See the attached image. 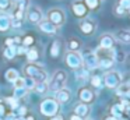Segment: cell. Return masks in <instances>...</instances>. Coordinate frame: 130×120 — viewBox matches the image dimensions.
Listing matches in <instances>:
<instances>
[{
  "label": "cell",
  "instance_id": "cell-30",
  "mask_svg": "<svg viewBox=\"0 0 130 120\" xmlns=\"http://www.w3.org/2000/svg\"><path fill=\"white\" fill-rule=\"evenodd\" d=\"M83 2L85 3V6L88 7V10H96V8L99 7V4H101V0H83Z\"/></svg>",
  "mask_w": 130,
  "mask_h": 120
},
{
  "label": "cell",
  "instance_id": "cell-12",
  "mask_svg": "<svg viewBox=\"0 0 130 120\" xmlns=\"http://www.w3.org/2000/svg\"><path fill=\"white\" fill-rule=\"evenodd\" d=\"M115 43H116V38L115 35L112 33H102L101 38H99V47L101 49H105V50H112L115 47Z\"/></svg>",
  "mask_w": 130,
  "mask_h": 120
},
{
  "label": "cell",
  "instance_id": "cell-5",
  "mask_svg": "<svg viewBox=\"0 0 130 120\" xmlns=\"http://www.w3.org/2000/svg\"><path fill=\"white\" fill-rule=\"evenodd\" d=\"M64 63L71 70L80 68L83 67V55L78 50H67L64 53Z\"/></svg>",
  "mask_w": 130,
  "mask_h": 120
},
{
  "label": "cell",
  "instance_id": "cell-7",
  "mask_svg": "<svg viewBox=\"0 0 130 120\" xmlns=\"http://www.w3.org/2000/svg\"><path fill=\"white\" fill-rule=\"evenodd\" d=\"M25 17H27V20L34 25H38L43 18H45L42 10H41L38 6H29V8L25 11Z\"/></svg>",
  "mask_w": 130,
  "mask_h": 120
},
{
  "label": "cell",
  "instance_id": "cell-18",
  "mask_svg": "<svg viewBox=\"0 0 130 120\" xmlns=\"http://www.w3.org/2000/svg\"><path fill=\"white\" fill-rule=\"evenodd\" d=\"M62 41L60 39H55L53 42L51 43V47H49V55H51V57L53 59H57L60 56V53H62Z\"/></svg>",
  "mask_w": 130,
  "mask_h": 120
},
{
  "label": "cell",
  "instance_id": "cell-28",
  "mask_svg": "<svg viewBox=\"0 0 130 120\" xmlns=\"http://www.w3.org/2000/svg\"><path fill=\"white\" fill-rule=\"evenodd\" d=\"M88 77V70L85 67H80V68L76 70V78L77 80H81V81H85Z\"/></svg>",
  "mask_w": 130,
  "mask_h": 120
},
{
  "label": "cell",
  "instance_id": "cell-37",
  "mask_svg": "<svg viewBox=\"0 0 130 120\" xmlns=\"http://www.w3.org/2000/svg\"><path fill=\"white\" fill-rule=\"evenodd\" d=\"M113 11H115V14H116L118 17H123L124 14H126V11H124L123 8L120 7V6H118V4L115 6V8H113Z\"/></svg>",
  "mask_w": 130,
  "mask_h": 120
},
{
  "label": "cell",
  "instance_id": "cell-25",
  "mask_svg": "<svg viewBox=\"0 0 130 120\" xmlns=\"http://www.w3.org/2000/svg\"><path fill=\"white\" fill-rule=\"evenodd\" d=\"M116 92H118V96H124V95L130 94V82H122L116 88Z\"/></svg>",
  "mask_w": 130,
  "mask_h": 120
},
{
  "label": "cell",
  "instance_id": "cell-17",
  "mask_svg": "<svg viewBox=\"0 0 130 120\" xmlns=\"http://www.w3.org/2000/svg\"><path fill=\"white\" fill-rule=\"evenodd\" d=\"M55 94H56V100L60 103V105H62V103L69 102V100H70V98H71V91L67 88V87H63L62 89L56 91Z\"/></svg>",
  "mask_w": 130,
  "mask_h": 120
},
{
  "label": "cell",
  "instance_id": "cell-26",
  "mask_svg": "<svg viewBox=\"0 0 130 120\" xmlns=\"http://www.w3.org/2000/svg\"><path fill=\"white\" fill-rule=\"evenodd\" d=\"M34 89L39 95H45L46 92H49V85H48L46 81H42V82H37V84H35V88Z\"/></svg>",
  "mask_w": 130,
  "mask_h": 120
},
{
  "label": "cell",
  "instance_id": "cell-29",
  "mask_svg": "<svg viewBox=\"0 0 130 120\" xmlns=\"http://www.w3.org/2000/svg\"><path fill=\"white\" fill-rule=\"evenodd\" d=\"M102 82H104V80L101 78V75H98V74L91 75V85L92 87H95V88H101Z\"/></svg>",
  "mask_w": 130,
  "mask_h": 120
},
{
  "label": "cell",
  "instance_id": "cell-1",
  "mask_svg": "<svg viewBox=\"0 0 130 120\" xmlns=\"http://www.w3.org/2000/svg\"><path fill=\"white\" fill-rule=\"evenodd\" d=\"M24 73H25L27 77L32 78L35 82H42V81L48 80V74H46L45 68H43L42 64H39L38 61L35 63H27L24 66Z\"/></svg>",
  "mask_w": 130,
  "mask_h": 120
},
{
  "label": "cell",
  "instance_id": "cell-42",
  "mask_svg": "<svg viewBox=\"0 0 130 120\" xmlns=\"http://www.w3.org/2000/svg\"><path fill=\"white\" fill-rule=\"evenodd\" d=\"M105 120H119V119H116V117H113V116H110V114H109V116L105 117Z\"/></svg>",
  "mask_w": 130,
  "mask_h": 120
},
{
  "label": "cell",
  "instance_id": "cell-45",
  "mask_svg": "<svg viewBox=\"0 0 130 120\" xmlns=\"http://www.w3.org/2000/svg\"><path fill=\"white\" fill-rule=\"evenodd\" d=\"M101 2H104V0H101Z\"/></svg>",
  "mask_w": 130,
  "mask_h": 120
},
{
  "label": "cell",
  "instance_id": "cell-27",
  "mask_svg": "<svg viewBox=\"0 0 130 120\" xmlns=\"http://www.w3.org/2000/svg\"><path fill=\"white\" fill-rule=\"evenodd\" d=\"M67 47H69V50H78L81 47V42L77 38H70L67 42Z\"/></svg>",
  "mask_w": 130,
  "mask_h": 120
},
{
  "label": "cell",
  "instance_id": "cell-13",
  "mask_svg": "<svg viewBox=\"0 0 130 120\" xmlns=\"http://www.w3.org/2000/svg\"><path fill=\"white\" fill-rule=\"evenodd\" d=\"M38 29L42 33H46V35H56L57 31H59V27H56L55 24H52L49 20L43 18L42 21L38 24Z\"/></svg>",
  "mask_w": 130,
  "mask_h": 120
},
{
  "label": "cell",
  "instance_id": "cell-15",
  "mask_svg": "<svg viewBox=\"0 0 130 120\" xmlns=\"http://www.w3.org/2000/svg\"><path fill=\"white\" fill-rule=\"evenodd\" d=\"M73 113L80 116V117H83V119H85L88 116V113H90V105L83 103V102H77L73 108Z\"/></svg>",
  "mask_w": 130,
  "mask_h": 120
},
{
  "label": "cell",
  "instance_id": "cell-36",
  "mask_svg": "<svg viewBox=\"0 0 130 120\" xmlns=\"http://www.w3.org/2000/svg\"><path fill=\"white\" fill-rule=\"evenodd\" d=\"M14 113L17 114L18 117L25 116V114H27V108H25V106H23V105H18V108L14 109Z\"/></svg>",
  "mask_w": 130,
  "mask_h": 120
},
{
  "label": "cell",
  "instance_id": "cell-24",
  "mask_svg": "<svg viewBox=\"0 0 130 120\" xmlns=\"http://www.w3.org/2000/svg\"><path fill=\"white\" fill-rule=\"evenodd\" d=\"M18 77H20V73H18L15 68H7L6 70V74H4L6 81H9V82H14Z\"/></svg>",
  "mask_w": 130,
  "mask_h": 120
},
{
  "label": "cell",
  "instance_id": "cell-2",
  "mask_svg": "<svg viewBox=\"0 0 130 120\" xmlns=\"http://www.w3.org/2000/svg\"><path fill=\"white\" fill-rule=\"evenodd\" d=\"M60 110V103L56 100V98H52V96H48L41 102L39 105V112L42 116H46V117H52L55 114H57Z\"/></svg>",
  "mask_w": 130,
  "mask_h": 120
},
{
  "label": "cell",
  "instance_id": "cell-35",
  "mask_svg": "<svg viewBox=\"0 0 130 120\" xmlns=\"http://www.w3.org/2000/svg\"><path fill=\"white\" fill-rule=\"evenodd\" d=\"M116 4L120 6V7L127 13V11H129V8H130V0H118V3H116Z\"/></svg>",
  "mask_w": 130,
  "mask_h": 120
},
{
  "label": "cell",
  "instance_id": "cell-3",
  "mask_svg": "<svg viewBox=\"0 0 130 120\" xmlns=\"http://www.w3.org/2000/svg\"><path fill=\"white\" fill-rule=\"evenodd\" d=\"M67 73L64 71V70H56V71L53 73V75H52L51 81L48 82L49 85V91L51 92H56L59 91V89H62L63 87L66 85V81H67Z\"/></svg>",
  "mask_w": 130,
  "mask_h": 120
},
{
  "label": "cell",
  "instance_id": "cell-23",
  "mask_svg": "<svg viewBox=\"0 0 130 120\" xmlns=\"http://www.w3.org/2000/svg\"><path fill=\"white\" fill-rule=\"evenodd\" d=\"M13 6H14V8L25 13V11L29 8V6H31V0H14Z\"/></svg>",
  "mask_w": 130,
  "mask_h": 120
},
{
  "label": "cell",
  "instance_id": "cell-19",
  "mask_svg": "<svg viewBox=\"0 0 130 120\" xmlns=\"http://www.w3.org/2000/svg\"><path fill=\"white\" fill-rule=\"evenodd\" d=\"M99 59V66L98 68L102 70H112L113 64H115V60H113L112 56H104V57H98Z\"/></svg>",
  "mask_w": 130,
  "mask_h": 120
},
{
  "label": "cell",
  "instance_id": "cell-9",
  "mask_svg": "<svg viewBox=\"0 0 130 120\" xmlns=\"http://www.w3.org/2000/svg\"><path fill=\"white\" fill-rule=\"evenodd\" d=\"M83 66L88 70V71H92V70H96L99 66V59L96 56L95 52H88L83 56Z\"/></svg>",
  "mask_w": 130,
  "mask_h": 120
},
{
  "label": "cell",
  "instance_id": "cell-33",
  "mask_svg": "<svg viewBox=\"0 0 130 120\" xmlns=\"http://www.w3.org/2000/svg\"><path fill=\"white\" fill-rule=\"evenodd\" d=\"M13 6V0H0V10L6 11Z\"/></svg>",
  "mask_w": 130,
  "mask_h": 120
},
{
  "label": "cell",
  "instance_id": "cell-8",
  "mask_svg": "<svg viewBox=\"0 0 130 120\" xmlns=\"http://www.w3.org/2000/svg\"><path fill=\"white\" fill-rule=\"evenodd\" d=\"M78 28H80V31H81L84 35H87V36L94 35L95 31H96V21H95V20H92V18L85 17V18H83L81 21H80Z\"/></svg>",
  "mask_w": 130,
  "mask_h": 120
},
{
  "label": "cell",
  "instance_id": "cell-44",
  "mask_svg": "<svg viewBox=\"0 0 130 120\" xmlns=\"http://www.w3.org/2000/svg\"><path fill=\"white\" fill-rule=\"evenodd\" d=\"M85 120H92V119H85Z\"/></svg>",
  "mask_w": 130,
  "mask_h": 120
},
{
  "label": "cell",
  "instance_id": "cell-22",
  "mask_svg": "<svg viewBox=\"0 0 130 120\" xmlns=\"http://www.w3.org/2000/svg\"><path fill=\"white\" fill-rule=\"evenodd\" d=\"M3 56L6 60H13V59L17 56V46L11 45V46H6L3 50Z\"/></svg>",
  "mask_w": 130,
  "mask_h": 120
},
{
  "label": "cell",
  "instance_id": "cell-31",
  "mask_svg": "<svg viewBox=\"0 0 130 120\" xmlns=\"http://www.w3.org/2000/svg\"><path fill=\"white\" fill-rule=\"evenodd\" d=\"M6 102H7V105H9L10 108L13 109V110H14V109H17V108H18V105H20V103H18V99H17L15 96L6 98Z\"/></svg>",
  "mask_w": 130,
  "mask_h": 120
},
{
  "label": "cell",
  "instance_id": "cell-4",
  "mask_svg": "<svg viewBox=\"0 0 130 120\" xmlns=\"http://www.w3.org/2000/svg\"><path fill=\"white\" fill-rule=\"evenodd\" d=\"M104 85L109 89H116L122 82H123V75L120 71H116V70H109V71L105 73L104 75Z\"/></svg>",
  "mask_w": 130,
  "mask_h": 120
},
{
  "label": "cell",
  "instance_id": "cell-21",
  "mask_svg": "<svg viewBox=\"0 0 130 120\" xmlns=\"http://www.w3.org/2000/svg\"><path fill=\"white\" fill-rule=\"evenodd\" d=\"M115 38L118 39L120 43H123V45H130V29H120V31H118V33L115 35Z\"/></svg>",
  "mask_w": 130,
  "mask_h": 120
},
{
  "label": "cell",
  "instance_id": "cell-16",
  "mask_svg": "<svg viewBox=\"0 0 130 120\" xmlns=\"http://www.w3.org/2000/svg\"><path fill=\"white\" fill-rule=\"evenodd\" d=\"M127 100H122L120 103H115V105L110 106V116L116 117V119L120 120L122 116L124 113V106H126Z\"/></svg>",
  "mask_w": 130,
  "mask_h": 120
},
{
  "label": "cell",
  "instance_id": "cell-20",
  "mask_svg": "<svg viewBox=\"0 0 130 120\" xmlns=\"http://www.w3.org/2000/svg\"><path fill=\"white\" fill-rule=\"evenodd\" d=\"M25 56H27V60H28L29 63H35V61H38L41 59V52H39L38 47L32 46V47H29V49L27 50Z\"/></svg>",
  "mask_w": 130,
  "mask_h": 120
},
{
  "label": "cell",
  "instance_id": "cell-38",
  "mask_svg": "<svg viewBox=\"0 0 130 120\" xmlns=\"http://www.w3.org/2000/svg\"><path fill=\"white\" fill-rule=\"evenodd\" d=\"M27 50H28V47H27V46H24V45H18V46H17V56L25 55Z\"/></svg>",
  "mask_w": 130,
  "mask_h": 120
},
{
  "label": "cell",
  "instance_id": "cell-34",
  "mask_svg": "<svg viewBox=\"0 0 130 120\" xmlns=\"http://www.w3.org/2000/svg\"><path fill=\"white\" fill-rule=\"evenodd\" d=\"M21 45H24V46H31V45H34V36L32 35H27L23 38V42H21Z\"/></svg>",
  "mask_w": 130,
  "mask_h": 120
},
{
  "label": "cell",
  "instance_id": "cell-39",
  "mask_svg": "<svg viewBox=\"0 0 130 120\" xmlns=\"http://www.w3.org/2000/svg\"><path fill=\"white\" fill-rule=\"evenodd\" d=\"M6 114V108H4V103L3 102H0V117L4 116Z\"/></svg>",
  "mask_w": 130,
  "mask_h": 120
},
{
  "label": "cell",
  "instance_id": "cell-10",
  "mask_svg": "<svg viewBox=\"0 0 130 120\" xmlns=\"http://www.w3.org/2000/svg\"><path fill=\"white\" fill-rule=\"evenodd\" d=\"M71 11H73V14L77 17V18H85L88 14V7L85 6V3L83 2V0H73V3H71Z\"/></svg>",
  "mask_w": 130,
  "mask_h": 120
},
{
  "label": "cell",
  "instance_id": "cell-40",
  "mask_svg": "<svg viewBox=\"0 0 130 120\" xmlns=\"http://www.w3.org/2000/svg\"><path fill=\"white\" fill-rule=\"evenodd\" d=\"M49 120H64V119H63V116H60V114L57 113V114H55V116L49 117Z\"/></svg>",
  "mask_w": 130,
  "mask_h": 120
},
{
  "label": "cell",
  "instance_id": "cell-11",
  "mask_svg": "<svg viewBox=\"0 0 130 120\" xmlns=\"http://www.w3.org/2000/svg\"><path fill=\"white\" fill-rule=\"evenodd\" d=\"M78 98H80V102L91 105V103L95 100L96 94L94 92V89L90 88V87H81V88L78 89Z\"/></svg>",
  "mask_w": 130,
  "mask_h": 120
},
{
  "label": "cell",
  "instance_id": "cell-32",
  "mask_svg": "<svg viewBox=\"0 0 130 120\" xmlns=\"http://www.w3.org/2000/svg\"><path fill=\"white\" fill-rule=\"evenodd\" d=\"M35 84H37V82H35V81L32 80V78L27 77V75L24 77V85H25V88L28 89V91H31V89H34V88H35Z\"/></svg>",
  "mask_w": 130,
  "mask_h": 120
},
{
  "label": "cell",
  "instance_id": "cell-43",
  "mask_svg": "<svg viewBox=\"0 0 130 120\" xmlns=\"http://www.w3.org/2000/svg\"><path fill=\"white\" fill-rule=\"evenodd\" d=\"M25 120H35V117L34 116H29V114H28V116L25 117Z\"/></svg>",
  "mask_w": 130,
  "mask_h": 120
},
{
  "label": "cell",
  "instance_id": "cell-6",
  "mask_svg": "<svg viewBox=\"0 0 130 120\" xmlns=\"http://www.w3.org/2000/svg\"><path fill=\"white\" fill-rule=\"evenodd\" d=\"M46 20H49L52 24H55L56 27L60 28V27H63L64 22H66V13L59 7H53V8H51V10H48V13H46Z\"/></svg>",
  "mask_w": 130,
  "mask_h": 120
},
{
  "label": "cell",
  "instance_id": "cell-14",
  "mask_svg": "<svg viewBox=\"0 0 130 120\" xmlns=\"http://www.w3.org/2000/svg\"><path fill=\"white\" fill-rule=\"evenodd\" d=\"M11 20L13 17L7 14L6 11L0 13V32H7L11 28Z\"/></svg>",
  "mask_w": 130,
  "mask_h": 120
},
{
  "label": "cell",
  "instance_id": "cell-41",
  "mask_svg": "<svg viewBox=\"0 0 130 120\" xmlns=\"http://www.w3.org/2000/svg\"><path fill=\"white\" fill-rule=\"evenodd\" d=\"M70 120H84V119H83V117H80V116H77V114H71V116H70Z\"/></svg>",
  "mask_w": 130,
  "mask_h": 120
}]
</instances>
